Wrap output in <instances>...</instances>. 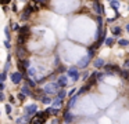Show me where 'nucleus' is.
Listing matches in <instances>:
<instances>
[{"mask_svg":"<svg viewBox=\"0 0 129 124\" xmlns=\"http://www.w3.org/2000/svg\"><path fill=\"white\" fill-rule=\"evenodd\" d=\"M118 46L119 47H129V40L128 39H119L118 40Z\"/></svg>","mask_w":129,"mask_h":124,"instance_id":"9b49d317","label":"nucleus"},{"mask_svg":"<svg viewBox=\"0 0 129 124\" xmlns=\"http://www.w3.org/2000/svg\"><path fill=\"white\" fill-rule=\"evenodd\" d=\"M90 61H92V58H90L89 55H86V57H83L81 61H79L76 66H78V68H86V66L90 63Z\"/></svg>","mask_w":129,"mask_h":124,"instance_id":"39448f33","label":"nucleus"},{"mask_svg":"<svg viewBox=\"0 0 129 124\" xmlns=\"http://www.w3.org/2000/svg\"><path fill=\"white\" fill-rule=\"evenodd\" d=\"M65 96H67V91H65L64 88H61V90L57 91V98H60V99H62V101H64Z\"/></svg>","mask_w":129,"mask_h":124,"instance_id":"9d476101","label":"nucleus"},{"mask_svg":"<svg viewBox=\"0 0 129 124\" xmlns=\"http://www.w3.org/2000/svg\"><path fill=\"white\" fill-rule=\"evenodd\" d=\"M111 32H112V35H114V36H118V37H119L121 33H122V28H121V26H112L111 28Z\"/></svg>","mask_w":129,"mask_h":124,"instance_id":"6e6552de","label":"nucleus"},{"mask_svg":"<svg viewBox=\"0 0 129 124\" xmlns=\"http://www.w3.org/2000/svg\"><path fill=\"white\" fill-rule=\"evenodd\" d=\"M74 118H75V116H74L68 109H65L64 113H62V120H64L67 124H70V123H72V121H74Z\"/></svg>","mask_w":129,"mask_h":124,"instance_id":"f03ea898","label":"nucleus"},{"mask_svg":"<svg viewBox=\"0 0 129 124\" xmlns=\"http://www.w3.org/2000/svg\"><path fill=\"white\" fill-rule=\"evenodd\" d=\"M104 65H106V61H104L103 58H96V59L93 61L94 69H104Z\"/></svg>","mask_w":129,"mask_h":124,"instance_id":"423d86ee","label":"nucleus"},{"mask_svg":"<svg viewBox=\"0 0 129 124\" xmlns=\"http://www.w3.org/2000/svg\"><path fill=\"white\" fill-rule=\"evenodd\" d=\"M128 72H129V68H128Z\"/></svg>","mask_w":129,"mask_h":124,"instance_id":"f3484780","label":"nucleus"},{"mask_svg":"<svg viewBox=\"0 0 129 124\" xmlns=\"http://www.w3.org/2000/svg\"><path fill=\"white\" fill-rule=\"evenodd\" d=\"M68 79H70V77H68L67 74H61V76H58V79H57V84H58V87H61V88L67 87Z\"/></svg>","mask_w":129,"mask_h":124,"instance_id":"20e7f679","label":"nucleus"},{"mask_svg":"<svg viewBox=\"0 0 129 124\" xmlns=\"http://www.w3.org/2000/svg\"><path fill=\"white\" fill-rule=\"evenodd\" d=\"M128 81H129V80H128Z\"/></svg>","mask_w":129,"mask_h":124,"instance_id":"6ab92c4d","label":"nucleus"},{"mask_svg":"<svg viewBox=\"0 0 129 124\" xmlns=\"http://www.w3.org/2000/svg\"><path fill=\"white\" fill-rule=\"evenodd\" d=\"M93 10H94L96 15H101V11H103V10H101V4L97 2V0H96L94 4H93Z\"/></svg>","mask_w":129,"mask_h":124,"instance_id":"0eeeda50","label":"nucleus"},{"mask_svg":"<svg viewBox=\"0 0 129 124\" xmlns=\"http://www.w3.org/2000/svg\"><path fill=\"white\" fill-rule=\"evenodd\" d=\"M67 76L72 79V81H78L81 79V73L78 70V66H71L70 69L67 70Z\"/></svg>","mask_w":129,"mask_h":124,"instance_id":"f257e3e1","label":"nucleus"},{"mask_svg":"<svg viewBox=\"0 0 129 124\" xmlns=\"http://www.w3.org/2000/svg\"><path fill=\"white\" fill-rule=\"evenodd\" d=\"M125 29H126V32L129 33V24H126V25H125Z\"/></svg>","mask_w":129,"mask_h":124,"instance_id":"dca6fc26","label":"nucleus"},{"mask_svg":"<svg viewBox=\"0 0 129 124\" xmlns=\"http://www.w3.org/2000/svg\"><path fill=\"white\" fill-rule=\"evenodd\" d=\"M10 2H11V0H0V4L6 6V4H10Z\"/></svg>","mask_w":129,"mask_h":124,"instance_id":"4468645a","label":"nucleus"},{"mask_svg":"<svg viewBox=\"0 0 129 124\" xmlns=\"http://www.w3.org/2000/svg\"><path fill=\"white\" fill-rule=\"evenodd\" d=\"M97 81L100 83V81H103L104 80V77H106V73H104V72H97Z\"/></svg>","mask_w":129,"mask_h":124,"instance_id":"ddd939ff","label":"nucleus"},{"mask_svg":"<svg viewBox=\"0 0 129 124\" xmlns=\"http://www.w3.org/2000/svg\"><path fill=\"white\" fill-rule=\"evenodd\" d=\"M114 43H115L114 36H112V37H106V40H104V44H106L107 47H112V46H114Z\"/></svg>","mask_w":129,"mask_h":124,"instance_id":"1a4fd4ad","label":"nucleus"},{"mask_svg":"<svg viewBox=\"0 0 129 124\" xmlns=\"http://www.w3.org/2000/svg\"><path fill=\"white\" fill-rule=\"evenodd\" d=\"M10 79L13 80L14 84H18V83L22 81V73H21V72H13V73L10 74Z\"/></svg>","mask_w":129,"mask_h":124,"instance_id":"7ed1b4c3","label":"nucleus"},{"mask_svg":"<svg viewBox=\"0 0 129 124\" xmlns=\"http://www.w3.org/2000/svg\"><path fill=\"white\" fill-rule=\"evenodd\" d=\"M110 6H111V8H112V10H115V11H117L118 10V8H119V2H118V0H111V2H110Z\"/></svg>","mask_w":129,"mask_h":124,"instance_id":"f8f14e48","label":"nucleus"},{"mask_svg":"<svg viewBox=\"0 0 129 124\" xmlns=\"http://www.w3.org/2000/svg\"><path fill=\"white\" fill-rule=\"evenodd\" d=\"M108 2H111V0H108Z\"/></svg>","mask_w":129,"mask_h":124,"instance_id":"a211bd4d","label":"nucleus"},{"mask_svg":"<svg viewBox=\"0 0 129 124\" xmlns=\"http://www.w3.org/2000/svg\"><path fill=\"white\" fill-rule=\"evenodd\" d=\"M123 66H125V68H129V58L125 61V65H123Z\"/></svg>","mask_w":129,"mask_h":124,"instance_id":"2eb2a0df","label":"nucleus"}]
</instances>
